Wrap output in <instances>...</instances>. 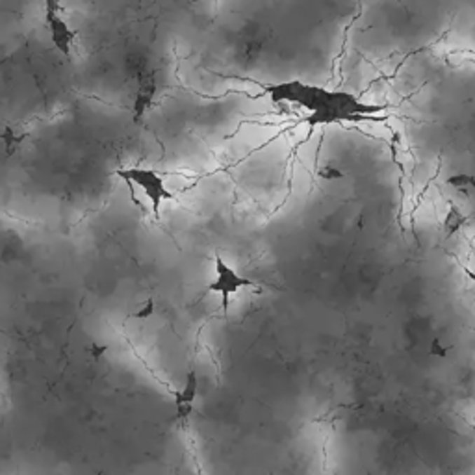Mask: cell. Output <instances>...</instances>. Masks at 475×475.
I'll return each mask as SVG.
<instances>
[{
	"label": "cell",
	"mask_w": 475,
	"mask_h": 475,
	"mask_svg": "<svg viewBox=\"0 0 475 475\" xmlns=\"http://www.w3.org/2000/svg\"><path fill=\"white\" fill-rule=\"evenodd\" d=\"M106 349H108V347H106V345H93V349H91V354H93V357H95L97 360H99L102 357V354L106 353Z\"/></svg>",
	"instance_id": "cell-10"
},
{
	"label": "cell",
	"mask_w": 475,
	"mask_h": 475,
	"mask_svg": "<svg viewBox=\"0 0 475 475\" xmlns=\"http://www.w3.org/2000/svg\"><path fill=\"white\" fill-rule=\"evenodd\" d=\"M154 310H156V306H154V301L153 299H149L147 305L143 306V308H139V310L134 314V317H137V319H147V317H151L154 314Z\"/></svg>",
	"instance_id": "cell-8"
},
{
	"label": "cell",
	"mask_w": 475,
	"mask_h": 475,
	"mask_svg": "<svg viewBox=\"0 0 475 475\" xmlns=\"http://www.w3.org/2000/svg\"><path fill=\"white\" fill-rule=\"evenodd\" d=\"M154 95H156V82L153 76H145L139 82V90H137L136 101H134V121H139L147 108L153 104Z\"/></svg>",
	"instance_id": "cell-6"
},
{
	"label": "cell",
	"mask_w": 475,
	"mask_h": 475,
	"mask_svg": "<svg viewBox=\"0 0 475 475\" xmlns=\"http://www.w3.org/2000/svg\"><path fill=\"white\" fill-rule=\"evenodd\" d=\"M266 91L270 93L275 104L296 102L306 110H310L312 116L308 117V121L312 125L336 121V119H362L364 111L377 110L371 106L360 104L354 97L347 95V93L322 90L316 85L303 84L299 80L268 85Z\"/></svg>",
	"instance_id": "cell-1"
},
{
	"label": "cell",
	"mask_w": 475,
	"mask_h": 475,
	"mask_svg": "<svg viewBox=\"0 0 475 475\" xmlns=\"http://www.w3.org/2000/svg\"><path fill=\"white\" fill-rule=\"evenodd\" d=\"M2 139H4V143H6V154H8V156H11V154L15 153V149L19 147V143L22 142V139H25V136H21V134H15L13 132V130H11L10 127L6 128L4 130V134H2Z\"/></svg>",
	"instance_id": "cell-7"
},
{
	"label": "cell",
	"mask_w": 475,
	"mask_h": 475,
	"mask_svg": "<svg viewBox=\"0 0 475 475\" xmlns=\"http://www.w3.org/2000/svg\"><path fill=\"white\" fill-rule=\"evenodd\" d=\"M48 11H62V0H45V13Z\"/></svg>",
	"instance_id": "cell-9"
},
{
	"label": "cell",
	"mask_w": 475,
	"mask_h": 475,
	"mask_svg": "<svg viewBox=\"0 0 475 475\" xmlns=\"http://www.w3.org/2000/svg\"><path fill=\"white\" fill-rule=\"evenodd\" d=\"M214 266H216V279H214V282H210L208 290L216 291V294H221L223 310L227 312L228 303H230V296L238 294V290L243 288V286H253L254 282L253 280L245 279V277H240V275L236 273V270L230 268L221 256H216Z\"/></svg>",
	"instance_id": "cell-3"
},
{
	"label": "cell",
	"mask_w": 475,
	"mask_h": 475,
	"mask_svg": "<svg viewBox=\"0 0 475 475\" xmlns=\"http://www.w3.org/2000/svg\"><path fill=\"white\" fill-rule=\"evenodd\" d=\"M117 177L127 180V182H132L137 188H142L145 197L153 205V210L156 216L160 214L162 202L173 199V193L165 188L164 179L156 171L147 170V167H128V170L117 171Z\"/></svg>",
	"instance_id": "cell-2"
},
{
	"label": "cell",
	"mask_w": 475,
	"mask_h": 475,
	"mask_svg": "<svg viewBox=\"0 0 475 475\" xmlns=\"http://www.w3.org/2000/svg\"><path fill=\"white\" fill-rule=\"evenodd\" d=\"M45 21H47L53 45L69 58L71 56V45L76 37V32L69 28V25L62 17V11H48V13H45Z\"/></svg>",
	"instance_id": "cell-4"
},
{
	"label": "cell",
	"mask_w": 475,
	"mask_h": 475,
	"mask_svg": "<svg viewBox=\"0 0 475 475\" xmlns=\"http://www.w3.org/2000/svg\"><path fill=\"white\" fill-rule=\"evenodd\" d=\"M197 390H199V380H197V373L193 370L186 377L184 388L174 394V403H177V418L179 420H186L191 414V405L195 401Z\"/></svg>",
	"instance_id": "cell-5"
}]
</instances>
